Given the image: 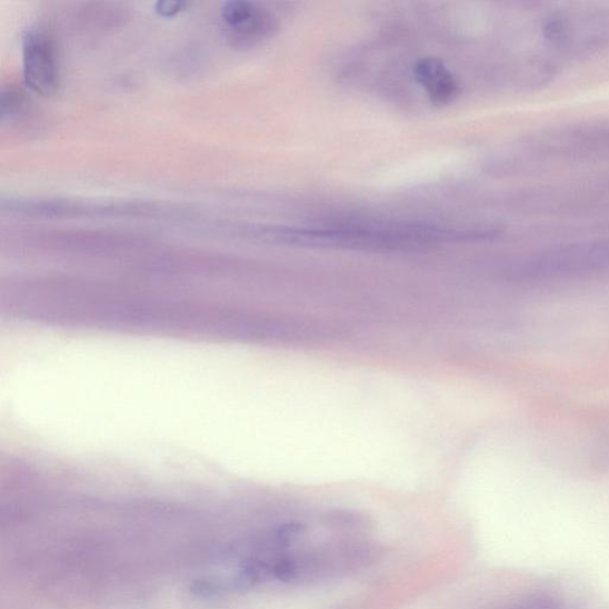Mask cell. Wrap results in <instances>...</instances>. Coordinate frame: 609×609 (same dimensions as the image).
Instances as JSON below:
<instances>
[{
  "label": "cell",
  "instance_id": "7a4b0ae2",
  "mask_svg": "<svg viewBox=\"0 0 609 609\" xmlns=\"http://www.w3.org/2000/svg\"><path fill=\"white\" fill-rule=\"evenodd\" d=\"M23 76L33 92L49 97L60 87V64L56 42L41 27L29 28L23 37Z\"/></svg>",
  "mask_w": 609,
  "mask_h": 609
},
{
  "label": "cell",
  "instance_id": "277c9868",
  "mask_svg": "<svg viewBox=\"0 0 609 609\" xmlns=\"http://www.w3.org/2000/svg\"><path fill=\"white\" fill-rule=\"evenodd\" d=\"M606 266H609V248H599L540 260L521 270V274L529 279H548L579 274Z\"/></svg>",
  "mask_w": 609,
  "mask_h": 609
},
{
  "label": "cell",
  "instance_id": "3957f363",
  "mask_svg": "<svg viewBox=\"0 0 609 609\" xmlns=\"http://www.w3.org/2000/svg\"><path fill=\"white\" fill-rule=\"evenodd\" d=\"M222 17L234 36L244 40L264 39L277 29L272 13L246 0L227 2L222 8Z\"/></svg>",
  "mask_w": 609,
  "mask_h": 609
},
{
  "label": "cell",
  "instance_id": "5b68a950",
  "mask_svg": "<svg viewBox=\"0 0 609 609\" xmlns=\"http://www.w3.org/2000/svg\"><path fill=\"white\" fill-rule=\"evenodd\" d=\"M413 74L435 106H449L461 92L459 81L446 63L437 58L418 60L413 66Z\"/></svg>",
  "mask_w": 609,
  "mask_h": 609
},
{
  "label": "cell",
  "instance_id": "8992f818",
  "mask_svg": "<svg viewBox=\"0 0 609 609\" xmlns=\"http://www.w3.org/2000/svg\"><path fill=\"white\" fill-rule=\"evenodd\" d=\"M189 7L188 2H177V0H160L156 6V11L164 17L174 16Z\"/></svg>",
  "mask_w": 609,
  "mask_h": 609
},
{
  "label": "cell",
  "instance_id": "6da1fadb",
  "mask_svg": "<svg viewBox=\"0 0 609 609\" xmlns=\"http://www.w3.org/2000/svg\"><path fill=\"white\" fill-rule=\"evenodd\" d=\"M264 240L320 248L413 250L468 240V231L418 222L348 221L316 227L258 229Z\"/></svg>",
  "mask_w": 609,
  "mask_h": 609
}]
</instances>
